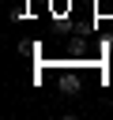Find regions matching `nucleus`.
Returning <instances> with one entry per match:
<instances>
[{
  "label": "nucleus",
  "instance_id": "obj_1",
  "mask_svg": "<svg viewBox=\"0 0 113 120\" xmlns=\"http://www.w3.org/2000/svg\"><path fill=\"white\" fill-rule=\"evenodd\" d=\"M79 86H83V82H79V75H75V71H64V75H60V94L75 98V94H79Z\"/></svg>",
  "mask_w": 113,
  "mask_h": 120
}]
</instances>
